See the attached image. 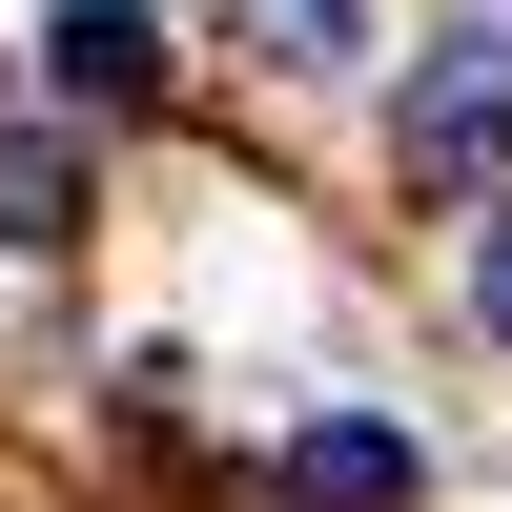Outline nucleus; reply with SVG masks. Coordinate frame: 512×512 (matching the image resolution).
<instances>
[{
    "label": "nucleus",
    "mask_w": 512,
    "mask_h": 512,
    "mask_svg": "<svg viewBox=\"0 0 512 512\" xmlns=\"http://www.w3.org/2000/svg\"><path fill=\"white\" fill-rule=\"evenodd\" d=\"M205 21H226L246 62H287V82H328V62H369V0H205Z\"/></svg>",
    "instance_id": "4"
},
{
    "label": "nucleus",
    "mask_w": 512,
    "mask_h": 512,
    "mask_svg": "<svg viewBox=\"0 0 512 512\" xmlns=\"http://www.w3.org/2000/svg\"><path fill=\"white\" fill-rule=\"evenodd\" d=\"M410 164H431V185H472V164H512V41H492V21L410 62Z\"/></svg>",
    "instance_id": "1"
},
{
    "label": "nucleus",
    "mask_w": 512,
    "mask_h": 512,
    "mask_svg": "<svg viewBox=\"0 0 512 512\" xmlns=\"http://www.w3.org/2000/svg\"><path fill=\"white\" fill-rule=\"evenodd\" d=\"M287 512H410V431H369V410L287 431Z\"/></svg>",
    "instance_id": "3"
},
{
    "label": "nucleus",
    "mask_w": 512,
    "mask_h": 512,
    "mask_svg": "<svg viewBox=\"0 0 512 512\" xmlns=\"http://www.w3.org/2000/svg\"><path fill=\"white\" fill-rule=\"evenodd\" d=\"M472 328H492V349H512V226L472 246Z\"/></svg>",
    "instance_id": "5"
},
{
    "label": "nucleus",
    "mask_w": 512,
    "mask_h": 512,
    "mask_svg": "<svg viewBox=\"0 0 512 512\" xmlns=\"http://www.w3.org/2000/svg\"><path fill=\"white\" fill-rule=\"evenodd\" d=\"M41 62H62V103H164V21H144V0H62V21H41Z\"/></svg>",
    "instance_id": "2"
}]
</instances>
